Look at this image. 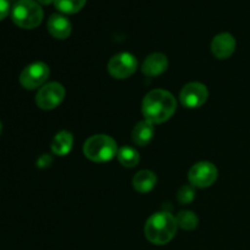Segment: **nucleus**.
Here are the masks:
<instances>
[{
  "mask_svg": "<svg viewBox=\"0 0 250 250\" xmlns=\"http://www.w3.org/2000/svg\"><path fill=\"white\" fill-rule=\"evenodd\" d=\"M43 10L34 0H19L11 11L12 21L24 29H33L43 21Z\"/></svg>",
  "mask_w": 250,
  "mask_h": 250,
  "instance_id": "4",
  "label": "nucleus"
},
{
  "mask_svg": "<svg viewBox=\"0 0 250 250\" xmlns=\"http://www.w3.org/2000/svg\"><path fill=\"white\" fill-rule=\"evenodd\" d=\"M10 12L9 0H0V21L4 20Z\"/></svg>",
  "mask_w": 250,
  "mask_h": 250,
  "instance_id": "20",
  "label": "nucleus"
},
{
  "mask_svg": "<svg viewBox=\"0 0 250 250\" xmlns=\"http://www.w3.org/2000/svg\"><path fill=\"white\" fill-rule=\"evenodd\" d=\"M176 222H177V226L181 227L182 229L186 231H192L199 224V220L198 216L193 211H181L178 212V215L176 216Z\"/></svg>",
  "mask_w": 250,
  "mask_h": 250,
  "instance_id": "18",
  "label": "nucleus"
},
{
  "mask_svg": "<svg viewBox=\"0 0 250 250\" xmlns=\"http://www.w3.org/2000/svg\"><path fill=\"white\" fill-rule=\"evenodd\" d=\"M167 66L168 61L166 55L161 53H154L144 60L143 65H142V71L149 77H155V76L165 72Z\"/></svg>",
  "mask_w": 250,
  "mask_h": 250,
  "instance_id": "12",
  "label": "nucleus"
},
{
  "mask_svg": "<svg viewBox=\"0 0 250 250\" xmlns=\"http://www.w3.org/2000/svg\"><path fill=\"white\" fill-rule=\"evenodd\" d=\"M0 132H1V122H0Z\"/></svg>",
  "mask_w": 250,
  "mask_h": 250,
  "instance_id": "23",
  "label": "nucleus"
},
{
  "mask_svg": "<svg viewBox=\"0 0 250 250\" xmlns=\"http://www.w3.org/2000/svg\"><path fill=\"white\" fill-rule=\"evenodd\" d=\"M117 144L106 134H95L88 138L83 146L85 158L94 163H106L117 155Z\"/></svg>",
  "mask_w": 250,
  "mask_h": 250,
  "instance_id": "3",
  "label": "nucleus"
},
{
  "mask_svg": "<svg viewBox=\"0 0 250 250\" xmlns=\"http://www.w3.org/2000/svg\"><path fill=\"white\" fill-rule=\"evenodd\" d=\"M37 2H38L39 5H49L51 4V2H54V0H37Z\"/></svg>",
  "mask_w": 250,
  "mask_h": 250,
  "instance_id": "22",
  "label": "nucleus"
},
{
  "mask_svg": "<svg viewBox=\"0 0 250 250\" xmlns=\"http://www.w3.org/2000/svg\"><path fill=\"white\" fill-rule=\"evenodd\" d=\"M208 97H209L208 88L199 82H192L186 84L180 94L181 103L188 109H195V107L202 106L207 102Z\"/></svg>",
  "mask_w": 250,
  "mask_h": 250,
  "instance_id": "9",
  "label": "nucleus"
},
{
  "mask_svg": "<svg viewBox=\"0 0 250 250\" xmlns=\"http://www.w3.org/2000/svg\"><path fill=\"white\" fill-rule=\"evenodd\" d=\"M175 97L164 89H154L144 97L142 103V112L146 120L153 125L167 121L176 111Z\"/></svg>",
  "mask_w": 250,
  "mask_h": 250,
  "instance_id": "1",
  "label": "nucleus"
},
{
  "mask_svg": "<svg viewBox=\"0 0 250 250\" xmlns=\"http://www.w3.org/2000/svg\"><path fill=\"white\" fill-rule=\"evenodd\" d=\"M49 67L44 62H33L31 65L26 66L24 70L20 75V83L26 89L32 90L41 87L45 83L49 77Z\"/></svg>",
  "mask_w": 250,
  "mask_h": 250,
  "instance_id": "7",
  "label": "nucleus"
},
{
  "mask_svg": "<svg viewBox=\"0 0 250 250\" xmlns=\"http://www.w3.org/2000/svg\"><path fill=\"white\" fill-rule=\"evenodd\" d=\"M87 0H54V5L61 14L72 15L81 11Z\"/></svg>",
  "mask_w": 250,
  "mask_h": 250,
  "instance_id": "17",
  "label": "nucleus"
},
{
  "mask_svg": "<svg viewBox=\"0 0 250 250\" xmlns=\"http://www.w3.org/2000/svg\"><path fill=\"white\" fill-rule=\"evenodd\" d=\"M177 227L176 217L170 212L160 211L149 217L144 226V234L150 243L163 246L175 237Z\"/></svg>",
  "mask_w": 250,
  "mask_h": 250,
  "instance_id": "2",
  "label": "nucleus"
},
{
  "mask_svg": "<svg viewBox=\"0 0 250 250\" xmlns=\"http://www.w3.org/2000/svg\"><path fill=\"white\" fill-rule=\"evenodd\" d=\"M195 197V192L193 186H183L180 190H178L177 199L181 204H189L193 202Z\"/></svg>",
  "mask_w": 250,
  "mask_h": 250,
  "instance_id": "19",
  "label": "nucleus"
},
{
  "mask_svg": "<svg viewBox=\"0 0 250 250\" xmlns=\"http://www.w3.org/2000/svg\"><path fill=\"white\" fill-rule=\"evenodd\" d=\"M48 31L54 38L66 39L70 37L72 26L67 17L61 14H53L48 20Z\"/></svg>",
  "mask_w": 250,
  "mask_h": 250,
  "instance_id": "11",
  "label": "nucleus"
},
{
  "mask_svg": "<svg viewBox=\"0 0 250 250\" xmlns=\"http://www.w3.org/2000/svg\"><path fill=\"white\" fill-rule=\"evenodd\" d=\"M132 185H133L134 189L139 193L150 192L156 185L155 173L149 170L139 171L132 180Z\"/></svg>",
  "mask_w": 250,
  "mask_h": 250,
  "instance_id": "15",
  "label": "nucleus"
},
{
  "mask_svg": "<svg viewBox=\"0 0 250 250\" xmlns=\"http://www.w3.org/2000/svg\"><path fill=\"white\" fill-rule=\"evenodd\" d=\"M51 163H53V159H51L49 155H46V154H44V155H42L41 158L38 159L37 165H38L39 167H46V166L50 165Z\"/></svg>",
  "mask_w": 250,
  "mask_h": 250,
  "instance_id": "21",
  "label": "nucleus"
},
{
  "mask_svg": "<svg viewBox=\"0 0 250 250\" xmlns=\"http://www.w3.org/2000/svg\"><path fill=\"white\" fill-rule=\"evenodd\" d=\"M236 50V39L232 34L220 33L212 39L211 51L217 59H229Z\"/></svg>",
  "mask_w": 250,
  "mask_h": 250,
  "instance_id": "10",
  "label": "nucleus"
},
{
  "mask_svg": "<svg viewBox=\"0 0 250 250\" xmlns=\"http://www.w3.org/2000/svg\"><path fill=\"white\" fill-rule=\"evenodd\" d=\"M117 159L121 165L126 166V167H134L139 163V154L136 149L131 148V146H122L117 151Z\"/></svg>",
  "mask_w": 250,
  "mask_h": 250,
  "instance_id": "16",
  "label": "nucleus"
},
{
  "mask_svg": "<svg viewBox=\"0 0 250 250\" xmlns=\"http://www.w3.org/2000/svg\"><path fill=\"white\" fill-rule=\"evenodd\" d=\"M217 178V168L214 164L200 161L192 166L188 172V180L193 187L208 188L215 183Z\"/></svg>",
  "mask_w": 250,
  "mask_h": 250,
  "instance_id": "8",
  "label": "nucleus"
},
{
  "mask_svg": "<svg viewBox=\"0 0 250 250\" xmlns=\"http://www.w3.org/2000/svg\"><path fill=\"white\" fill-rule=\"evenodd\" d=\"M65 98V88L58 82H50L41 87L36 95L38 107L43 110H53L62 103Z\"/></svg>",
  "mask_w": 250,
  "mask_h": 250,
  "instance_id": "5",
  "label": "nucleus"
},
{
  "mask_svg": "<svg viewBox=\"0 0 250 250\" xmlns=\"http://www.w3.org/2000/svg\"><path fill=\"white\" fill-rule=\"evenodd\" d=\"M154 137V125L148 120L138 122L132 131V141L139 146H148Z\"/></svg>",
  "mask_w": 250,
  "mask_h": 250,
  "instance_id": "13",
  "label": "nucleus"
},
{
  "mask_svg": "<svg viewBox=\"0 0 250 250\" xmlns=\"http://www.w3.org/2000/svg\"><path fill=\"white\" fill-rule=\"evenodd\" d=\"M137 59L131 53H120L110 59L107 63L109 73L117 80H125L133 75L137 70Z\"/></svg>",
  "mask_w": 250,
  "mask_h": 250,
  "instance_id": "6",
  "label": "nucleus"
},
{
  "mask_svg": "<svg viewBox=\"0 0 250 250\" xmlns=\"http://www.w3.org/2000/svg\"><path fill=\"white\" fill-rule=\"evenodd\" d=\"M73 146V136L68 131H61L55 134L51 142V151L55 155L65 156L71 151Z\"/></svg>",
  "mask_w": 250,
  "mask_h": 250,
  "instance_id": "14",
  "label": "nucleus"
}]
</instances>
